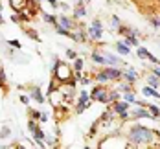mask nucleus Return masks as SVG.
<instances>
[{
  "instance_id": "obj_33",
  "label": "nucleus",
  "mask_w": 160,
  "mask_h": 149,
  "mask_svg": "<svg viewBox=\"0 0 160 149\" xmlns=\"http://www.w3.org/2000/svg\"><path fill=\"white\" fill-rule=\"evenodd\" d=\"M48 2L53 6V7H57V6H59V4H57V0H48Z\"/></svg>"
},
{
  "instance_id": "obj_16",
  "label": "nucleus",
  "mask_w": 160,
  "mask_h": 149,
  "mask_svg": "<svg viewBox=\"0 0 160 149\" xmlns=\"http://www.w3.org/2000/svg\"><path fill=\"white\" fill-rule=\"evenodd\" d=\"M74 15H76V17H85V15H87V9H85V6H83L81 2H79V6L74 9Z\"/></svg>"
},
{
  "instance_id": "obj_20",
  "label": "nucleus",
  "mask_w": 160,
  "mask_h": 149,
  "mask_svg": "<svg viewBox=\"0 0 160 149\" xmlns=\"http://www.w3.org/2000/svg\"><path fill=\"white\" fill-rule=\"evenodd\" d=\"M149 112H151V116H153V118H158V116H160L158 107H155V105H149Z\"/></svg>"
},
{
  "instance_id": "obj_2",
  "label": "nucleus",
  "mask_w": 160,
  "mask_h": 149,
  "mask_svg": "<svg viewBox=\"0 0 160 149\" xmlns=\"http://www.w3.org/2000/svg\"><path fill=\"white\" fill-rule=\"evenodd\" d=\"M92 98L96 101H101V103H109V92L103 87H96L94 92H92Z\"/></svg>"
},
{
  "instance_id": "obj_3",
  "label": "nucleus",
  "mask_w": 160,
  "mask_h": 149,
  "mask_svg": "<svg viewBox=\"0 0 160 149\" xmlns=\"http://www.w3.org/2000/svg\"><path fill=\"white\" fill-rule=\"evenodd\" d=\"M88 33H90V37H92V39H101V35H103L101 22H99V20H94V22H92V26L88 28Z\"/></svg>"
},
{
  "instance_id": "obj_1",
  "label": "nucleus",
  "mask_w": 160,
  "mask_h": 149,
  "mask_svg": "<svg viewBox=\"0 0 160 149\" xmlns=\"http://www.w3.org/2000/svg\"><path fill=\"white\" fill-rule=\"evenodd\" d=\"M129 138H131L132 144H149V142L153 140V132H151V129H147V127L136 125V127L131 129Z\"/></svg>"
},
{
  "instance_id": "obj_25",
  "label": "nucleus",
  "mask_w": 160,
  "mask_h": 149,
  "mask_svg": "<svg viewBox=\"0 0 160 149\" xmlns=\"http://www.w3.org/2000/svg\"><path fill=\"white\" fill-rule=\"evenodd\" d=\"M151 24H153L155 28H160V18H157V17H155V18H151Z\"/></svg>"
},
{
  "instance_id": "obj_9",
  "label": "nucleus",
  "mask_w": 160,
  "mask_h": 149,
  "mask_svg": "<svg viewBox=\"0 0 160 149\" xmlns=\"http://www.w3.org/2000/svg\"><path fill=\"white\" fill-rule=\"evenodd\" d=\"M132 116H134V118H153L151 112H147L145 109H136V111H132Z\"/></svg>"
},
{
  "instance_id": "obj_4",
  "label": "nucleus",
  "mask_w": 160,
  "mask_h": 149,
  "mask_svg": "<svg viewBox=\"0 0 160 149\" xmlns=\"http://www.w3.org/2000/svg\"><path fill=\"white\" fill-rule=\"evenodd\" d=\"M103 72L107 74L109 79H120V77L123 76V72H122L120 68H116V66H111V68H107V70H103Z\"/></svg>"
},
{
  "instance_id": "obj_10",
  "label": "nucleus",
  "mask_w": 160,
  "mask_h": 149,
  "mask_svg": "<svg viewBox=\"0 0 160 149\" xmlns=\"http://www.w3.org/2000/svg\"><path fill=\"white\" fill-rule=\"evenodd\" d=\"M116 50H118L122 55H129V53H131V48H129L127 44H123V42H116Z\"/></svg>"
},
{
  "instance_id": "obj_11",
  "label": "nucleus",
  "mask_w": 160,
  "mask_h": 149,
  "mask_svg": "<svg viewBox=\"0 0 160 149\" xmlns=\"http://www.w3.org/2000/svg\"><path fill=\"white\" fill-rule=\"evenodd\" d=\"M144 96H153V98H157V99H160V92H157V90H153L151 87H144Z\"/></svg>"
},
{
  "instance_id": "obj_24",
  "label": "nucleus",
  "mask_w": 160,
  "mask_h": 149,
  "mask_svg": "<svg viewBox=\"0 0 160 149\" xmlns=\"http://www.w3.org/2000/svg\"><path fill=\"white\" fill-rule=\"evenodd\" d=\"M4 83H6V74L4 70H0V87H4Z\"/></svg>"
},
{
  "instance_id": "obj_23",
  "label": "nucleus",
  "mask_w": 160,
  "mask_h": 149,
  "mask_svg": "<svg viewBox=\"0 0 160 149\" xmlns=\"http://www.w3.org/2000/svg\"><path fill=\"white\" fill-rule=\"evenodd\" d=\"M81 68H83V61H81V59H76V63H74V70H76V72H81Z\"/></svg>"
},
{
  "instance_id": "obj_22",
  "label": "nucleus",
  "mask_w": 160,
  "mask_h": 149,
  "mask_svg": "<svg viewBox=\"0 0 160 149\" xmlns=\"http://www.w3.org/2000/svg\"><path fill=\"white\" fill-rule=\"evenodd\" d=\"M125 101H127V103H136L134 94H132V92H127V94H125Z\"/></svg>"
},
{
  "instance_id": "obj_28",
  "label": "nucleus",
  "mask_w": 160,
  "mask_h": 149,
  "mask_svg": "<svg viewBox=\"0 0 160 149\" xmlns=\"http://www.w3.org/2000/svg\"><path fill=\"white\" fill-rule=\"evenodd\" d=\"M66 55H68L70 59H76V52H74V50H66Z\"/></svg>"
},
{
  "instance_id": "obj_18",
  "label": "nucleus",
  "mask_w": 160,
  "mask_h": 149,
  "mask_svg": "<svg viewBox=\"0 0 160 149\" xmlns=\"http://www.w3.org/2000/svg\"><path fill=\"white\" fill-rule=\"evenodd\" d=\"M96 81H99V83H107V81H111V79L107 77V74H105V72H99V74H96Z\"/></svg>"
},
{
  "instance_id": "obj_30",
  "label": "nucleus",
  "mask_w": 160,
  "mask_h": 149,
  "mask_svg": "<svg viewBox=\"0 0 160 149\" xmlns=\"http://www.w3.org/2000/svg\"><path fill=\"white\" fill-rule=\"evenodd\" d=\"M122 90H125V92H129V90H131V85H129V83H125V85H122Z\"/></svg>"
},
{
  "instance_id": "obj_15",
  "label": "nucleus",
  "mask_w": 160,
  "mask_h": 149,
  "mask_svg": "<svg viewBox=\"0 0 160 149\" xmlns=\"http://www.w3.org/2000/svg\"><path fill=\"white\" fill-rule=\"evenodd\" d=\"M127 101H125V103H114V112H120V114H122V112H125V111H127Z\"/></svg>"
},
{
  "instance_id": "obj_7",
  "label": "nucleus",
  "mask_w": 160,
  "mask_h": 149,
  "mask_svg": "<svg viewBox=\"0 0 160 149\" xmlns=\"http://www.w3.org/2000/svg\"><path fill=\"white\" fill-rule=\"evenodd\" d=\"M103 55H105V61H107V65L116 66V65H120V63H122V59H120V57H114V55H111V53H103Z\"/></svg>"
},
{
  "instance_id": "obj_26",
  "label": "nucleus",
  "mask_w": 160,
  "mask_h": 149,
  "mask_svg": "<svg viewBox=\"0 0 160 149\" xmlns=\"http://www.w3.org/2000/svg\"><path fill=\"white\" fill-rule=\"evenodd\" d=\"M112 26H114V28H118V26H120V18H118V17H112Z\"/></svg>"
},
{
  "instance_id": "obj_19",
  "label": "nucleus",
  "mask_w": 160,
  "mask_h": 149,
  "mask_svg": "<svg viewBox=\"0 0 160 149\" xmlns=\"http://www.w3.org/2000/svg\"><path fill=\"white\" fill-rule=\"evenodd\" d=\"M61 26H63V28H74V26H72V20H70L68 17H61Z\"/></svg>"
},
{
  "instance_id": "obj_13",
  "label": "nucleus",
  "mask_w": 160,
  "mask_h": 149,
  "mask_svg": "<svg viewBox=\"0 0 160 149\" xmlns=\"http://www.w3.org/2000/svg\"><path fill=\"white\" fill-rule=\"evenodd\" d=\"M92 59H94V63L107 65V61H105V55H103V53H99V52H94V53H92Z\"/></svg>"
},
{
  "instance_id": "obj_34",
  "label": "nucleus",
  "mask_w": 160,
  "mask_h": 149,
  "mask_svg": "<svg viewBox=\"0 0 160 149\" xmlns=\"http://www.w3.org/2000/svg\"><path fill=\"white\" fill-rule=\"evenodd\" d=\"M0 22H2V15H0Z\"/></svg>"
},
{
  "instance_id": "obj_14",
  "label": "nucleus",
  "mask_w": 160,
  "mask_h": 149,
  "mask_svg": "<svg viewBox=\"0 0 160 149\" xmlns=\"http://www.w3.org/2000/svg\"><path fill=\"white\" fill-rule=\"evenodd\" d=\"M33 98H35V101H37V103H42V101H44V98H42V94H41V88H39V87H35V88H33V94H32Z\"/></svg>"
},
{
  "instance_id": "obj_32",
  "label": "nucleus",
  "mask_w": 160,
  "mask_h": 149,
  "mask_svg": "<svg viewBox=\"0 0 160 149\" xmlns=\"http://www.w3.org/2000/svg\"><path fill=\"white\" fill-rule=\"evenodd\" d=\"M153 74H155V76H158V77H160V66H157V68L153 70Z\"/></svg>"
},
{
  "instance_id": "obj_27",
  "label": "nucleus",
  "mask_w": 160,
  "mask_h": 149,
  "mask_svg": "<svg viewBox=\"0 0 160 149\" xmlns=\"http://www.w3.org/2000/svg\"><path fill=\"white\" fill-rule=\"evenodd\" d=\"M8 44L9 46H15V48H20V42L18 41H8Z\"/></svg>"
},
{
  "instance_id": "obj_8",
  "label": "nucleus",
  "mask_w": 160,
  "mask_h": 149,
  "mask_svg": "<svg viewBox=\"0 0 160 149\" xmlns=\"http://www.w3.org/2000/svg\"><path fill=\"white\" fill-rule=\"evenodd\" d=\"M125 44L127 46H138V39H136V32L129 33L127 39H125Z\"/></svg>"
},
{
  "instance_id": "obj_12",
  "label": "nucleus",
  "mask_w": 160,
  "mask_h": 149,
  "mask_svg": "<svg viewBox=\"0 0 160 149\" xmlns=\"http://www.w3.org/2000/svg\"><path fill=\"white\" fill-rule=\"evenodd\" d=\"M123 77H125V79H127L129 83L136 81V72H134L132 68H131V70H125V72H123Z\"/></svg>"
},
{
  "instance_id": "obj_5",
  "label": "nucleus",
  "mask_w": 160,
  "mask_h": 149,
  "mask_svg": "<svg viewBox=\"0 0 160 149\" xmlns=\"http://www.w3.org/2000/svg\"><path fill=\"white\" fill-rule=\"evenodd\" d=\"M138 57H140V59H149V61H153V63H157V65H160L158 57L151 55V53H149V52H147L145 48H138Z\"/></svg>"
},
{
  "instance_id": "obj_6",
  "label": "nucleus",
  "mask_w": 160,
  "mask_h": 149,
  "mask_svg": "<svg viewBox=\"0 0 160 149\" xmlns=\"http://www.w3.org/2000/svg\"><path fill=\"white\" fill-rule=\"evenodd\" d=\"M88 99H90V96H88L87 92H81L79 103H78V112H79V114L85 111V107H88Z\"/></svg>"
},
{
  "instance_id": "obj_21",
  "label": "nucleus",
  "mask_w": 160,
  "mask_h": 149,
  "mask_svg": "<svg viewBox=\"0 0 160 149\" xmlns=\"http://www.w3.org/2000/svg\"><path fill=\"white\" fill-rule=\"evenodd\" d=\"M42 18H44V22H50V24H57V20L53 18L52 15H48V13H42Z\"/></svg>"
},
{
  "instance_id": "obj_29",
  "label": "nucleus",
  "mask_w": 160,
  "mask_h": 149,
  "mask_svg": "<svg viewBox=\"0 0 160 149\" xmlns=\"http://www.w3.org/2000/svg\"><path fill=\"white\" fill-rule=\"evenodd\" d=\"M0 136H2V138H6V136H9V129H4V131L0 132Z\"/></svg>"
},
{
  "instance_id": "obj_17",
  "label": "nucleus",
  "mask_w": 160,
  "mask_h": 149,
  "mask_svg": "<svg viewBox=\"0 0 160 149\" xmlns=\"http://www.w3.org/2000/svg\"><path fill=\"white\" fill-rule=\"evenodd\" d=\"M147 81H149L151 87H160V77H158V76H155V74H153V76H149V77H147Z\"/></svg>"
},
{
  "instance_id": "obj_31",
  "label": "nucleus",
  "mask_w": 160,
  "mask_h": 149,
  "mask_svg": "<svg viewBox=\"0 0 160 149\" xmlns=\"http://www.w3.org/2000/svg\"><path fill=\"white\" fill-rule=\"evenodd\" d=\"M20 101H22V103H30V98H26V96H20Z\"/></svg>"
}]
</instances>
